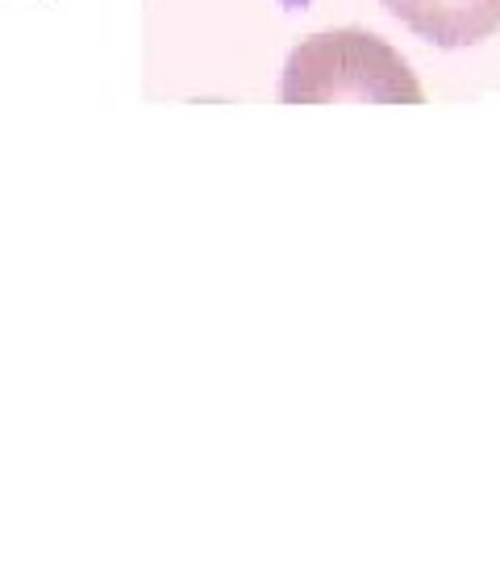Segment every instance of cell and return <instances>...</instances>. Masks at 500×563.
Segmentation results:
<instances>
[{
	"label": "cell",
	"instance_id": "obj_1",
	"mask_svg": "<svg viewBox=\"0 0 500 563\" xmlns=\"http://www.w3.org/2000/svg\"><path fill=\"white\" fill-rule=\"evenodd\" d=\"M284 104H425L418 71L392 42L367 30H325L288 51L280 76Z\"/></svg>",
	"mask_w": 500,
	"mask_h": 563
},
{
	"label": "cell",
	"instance_id": "obj_2",
	"mask_svg": "<svg viewBox=\"0 0 500 563\" xmlns=\"http://www.w3.org/2000/svg\"><path fill=\"white\" fill-rule=\"evenodd\" d=\"M384 9L442 51L480 46L500 30V0H380Z\"/></svg>",
	"mask_w": 500,
	"mask_h": 563
}]
</instances>
